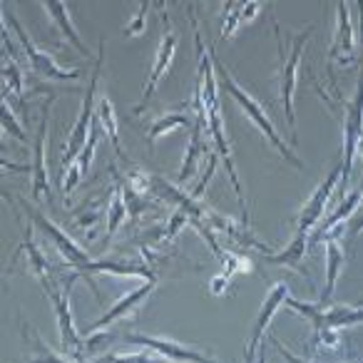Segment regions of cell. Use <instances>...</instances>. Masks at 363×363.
<instances>
[{"mask_svg":"<svg viewBox=\"0 0 363 363\" xmlns=\"http://www.w3.org/2000/svg\"><path fill=\"white\" fill-rule=\"evenodd\" d=\"M212 57H214V50H212ZM214 70H217V77H219V82H222V90H227L229 95L234 97V102H237V105L247 112V117L254 122V125H257V130L262 132V135L267 137V140L272 142V145L277 147V150L281 152V155L286 157L291 164L301 167V160H298V157L286 147V142L281 140V135L277 132V127H274L272 117L267 115V110H264L262 102H259L254 95H249V92L232 77V72L227 70V65H224V62H219L217 57H214Z\"/></svg>","mask_w":363,"mask_h":363,"instance_id":"6da1fadb","label":"cell"},{"mask_svg":"<svg viewBox=\"0 0 363 363\" xmlns=\"http://www.w3.org/2000/svg\"><path fill=\"white\" fill-rule=\"evenodd\" d=\"M102 60H105V43H100V55H97V62L92 65V75H90V85H87V92H85V102H82V110H80V115H77L75 125H72V132L65 142V150H62V157H60L62 174H65V172L72 167V162L82 155L87 140H90L92 122H95V92H97V82H100Z\"/></svg>","mask_w":363,"mask_h":363,"instance_id":"7a4b0ae2","label":"cell"},{"mask_svg":"<svg viewBox=\"0 0 363 363\" xmlns=\"http://www.w3.org/2000/svg\"><path fill=\"white\" fill-rule=\"evenodd\" d=\"M363 145V72L358 77V90L353 95V100L346 107V117H343V177H341V187L348 184L351 179V167L356 160V152Z\"/></svg>","mask_w":363,"mask_h":363,"instance_id":"3957f363","label":"cell"},{"mask_svg":"<svg viewBox=\"0 0 363 363\" xmlns=\"http://www.w3.org/2000/svg\"><path fill=\"white\" fill-rule=\"evenodd\" d=\"M18 202L23 204V209L28 212V217L33 219V224H38V227L45 232V237L50 239V244H55V249L62 254V259L67 262V267H75V269H85L87 264H92L90 254L85 252V249H80V244H75L70 237H67V232H62L60 227H57L55 222H52L48 214H43L38 207H33V204H28L26 199H18Z\"/></svg>","mask_w":363,"mask_h":363,"instance_id":"277c9868","label":"cell"},{"mask_svg":"<svg viewBox=\"0 0 363 363\" xmlns=\"http://www.w3.org/2000/svg\"><path fill=\"white\" fill-rule=\"evenodd\" d=\"M311 38V30L301 33L291 40V50L289 55H284L281 50V105L284 115H286L289 130L291 135H296V115H294V95H296V82H298V67H301V55L303 45Z\"/></svg>","mask_w":363,"mask_h":363,"instance_id":"5b68a950","label":"cell"},{"mask_svg":"<svg viewBox=\"0 0 363 363\" xmlns=\"http://www.w3.org/2000/svg\"><path fill=\"white\" fill-rule=\"evenodd\" d=\"M3 18H6V21L13 26V30H16L18 40H21L23 50H26L28 60H30V65H33V70H35V72H40V75L50 77V80H77V77L82 75V72L77 70V67H72V70H62V67L57 65V62L52 60V57L48 55V52H43L40 48H38L35 43L30 40V35H28V33L23 30V26L16 21V16H13V13L3 11Z\"/></svg>","mask_w":363,"mask_h":363,"instance_id":"8992f818","label":"cell"},{"mask_svg":"<svg viewBox=\"0 0 363 363\" xmlns=\"http://www.w3.org/2000/svg\"><path fill=\"white\" fill-rule=\"evenodd\" d=\"M341 177H343V167L336 164L331 169V174L321 182L316 187V192L308 197V202L301 207V214L296 219V234H308L318 222H321L323 212H326V204L331 202L336 187H341Z\"/></svg>","mask_w":363,"mask_h":363,"instance_id":"52a82bcc","label":"cell"},{"mask_svg":"<svg viewBox=\"0 0 363 363\" xmlns=\"http://www.w3.org/2000/svg\"><path fill=\"white\" fill-rule=\"evenodd\" d=\"M80 279V274H72L70 279L65 281V286L57 289L55 294L50 296L52 306H55V318H57V328H60V343L62 348H70L75 353V361H82V346L80 336H77V328H75V321H72V311H70V294H72V286L75 281Z\"/></svg>","mask_w":363,"mask_h":363,"instance_id":"ba28073f","label":"cell"},{"mask_svg":"<svg viewBox=\"0 0 363 363\" xmlns=\"http://www.w3.org/2000/svg\"><path fill=\"white\" fill-rule=\"evenodd\" d=\"M289 296H291V294H289V286L284 281H279V284H274V289L269 291V296L264 298V306H262V311H259L257 321H254L252 336H249L247 363H257V356H259V348H262L264 333H267L272 318L277 316V311L281 308V303H286Z\"/></svg>","mask_w":363,"mask_h":363,"instance_id":"9c48e42d","label":"cell"},{"mask_svg":"<svg viewBox=\"0 0 363 363\" xmlns=\"http://www.w3.org/2000/svg\"><path fill=\"white\" fill-rule=\"evenodd\" d=\"M125 338L130 343H140V346L160 353V356H164L167 361H172V363H219V361H214V358L204 356V353L194 351V348H187L184 343L169 341V338L147 336V333H130V336H125Z\"/></svg>","mask_w":363,"mask_h":363,"instance_id":"30bf717a","label":"cell"},{"mask_svg":"<svg viewBox=\"0 0 363 363\" xmlns=\"http://www.w3.org/2000/svg\"><path fill=\"white\" fill-rule=\"evenodd\" d=\"M48 120H50V102H45L40 117V127L35 135V155H33V199H48L50 202V177H48V162H45V140H48Z\"/></svg>","mask_w":363,"mask_h":363,"instance_id":"8fae6325","label":"cell"},{"mask_svg":"<svg viewBox=\"0 0 363 363\" xmlns=\"http://www.w3.org/2000/svg\"><path fill=\"white\" fill-rule=\"evenodd\" d=\"M207 132L212 137V142L217 145L219 155L222 160L227 162V172H229V179H232V187L237 192V199L242 204L244 214L249 217V209H247V199H244V192H242V182H239V174H237V167H234V157H232V147H229V140H227V132H224V120H222V105L212 107L207 115Z\"/></svg>","mask_w":363,"mask_h":363,"instance_id":"7c38bea8","label":"cell"},{"mask_svg":"<svg viewBox=\"0 0 363 363\" xmlns=\"http://www.w3.org/2000/svg\"><path fill=\"white\" fill-rule=\"evenodd\" d=\"M174 52H177V33L172 30V26H169V23H167L164 33H162L160 48H157L155 62H152L150 80H147L145 92H142V100H140V105L135 107V112H142V110H145L147 100H150V97L155 95V90H157V87H160V80L167 75V70H169L172 60H174Z\"/></svg>","mask_w":363,"mask_h":363,"instance_id":"4fadbf2b","label":"cell"},{"mask_svg":"<svg viewBox=\"0 0 363 363\" xmlns=\"http://www.w3.org/2000/svg\"><path fill=\"white\" fill-rule=\"evenodd\" d=\"M363 207V189H356V192H351L346 199H343L341 204L336 207V212L331 214L328 219H323L321 224H318L316 232L308 237V247H316L318 242H323V239L328 237H336L338 239V232H341V224H348L351 222V217L358 212V209Z\"/></svg>","mask_w":363,"mask_h":363,"instance_id":"5bb4252c","label":"cell"},{"mask_svg":"<svg viewBox=\"0 0 363 363\" xmlns=\"http://www.w3.org/2000/svg\"><path fill=\"white\" fill-rule=\"evenodd\" d=\"M155 286H157V281H147V284H142V286H137V289H132L127 296H122L117 303H112V308L110 311H105L100 318H97L95 323H90V326L85 328V336H90V333H97V331H105L110 323H115V321H120L122 316H127V313H132L137 306H140L142 301H145L147 296H150L152 291H155Z\"/></svg>","mask_w":363,"mask_h":363,"instance_id":"9a60e30c","label":"cell"},{"mask_svg":"<svg viewBox=\"0 0 363 363\" xmlns=\"http://www.w3.org/2000/svg\"><path fill=\"white\" fill-rule=\"evenodd\" d=\"M112 192H115V187H112L102 199H90V202H85L75 212V227L82 229V234L87 237V242H92V239L97 237V232H100L102 219H105V214L110 212Z\"/></svg>","mask_w":363,"mask_h":363,"instance_id":"2e32d148","label":"cell"},{"mask_svg":"<svg viewBox=\"0 0 363 363\" xmlns=\"http://www.w3.org/2000/svg\"><path fill=\"white\" fill-rule=\"evenodd\" d=\"M346 269V252H343L341 242L336 237H328L326 239V286L321 291V306H331V298L333 291H336V284L338 277L343 274Z\"/></svg>","mask_w":363,"mask_h":363,"instance_id":"e0dca14e","label":"cell"},{"mask_svg":"<svg viewBox=\"0 0 363 363\" xmlns=\"http://www.w3.org/2000/svg\"><path fill=\"white\" fill-rule=\"evenodd\" d=\"M306 247H308V234H296V237L291 239V244H289L284 252L279 254H267V262L274 264V267H289L294 269V272L301 274L306 281H311V274L306 272V269L301 267L303 262V254H306Z\"/></svg>","mask_w":363,"mask_h":363,"instance_id":"ac0fdd59","label":"cell"},{"mask_svg":"<svg viewBox=\"0 0 363 363\" xmlns=\"http://www.w3.org/2000/svg\"><path fill=\"white\" fill-rule=\"evenodd\" d=\"M204 127H207V125H202V122H194V125H192V137H189L187 155H184V162H182L179 174H177V182H179V184H184V182H187L189 177L197 172L199 160H204V157L209 155L207 145H204V140H202Z\"/></svg>","mask_w":363,"mask_h":363,"instance_id":"d6986e66","label":"cell"},{"mask_svg":"<svg viewBox=\"0 0 363 363\" xmlns=\"http://www.w3.org/2000/svg\"><path fill=\"white\" fill-rule=\"evenodd\" d=\"M95 272H110V274H117V277H140L145 281H157L155 272H152L147 264H125V262H92L87 264L82 272H77L80 277H87V274H95Z\"/></svg>","mask_w":363,"mask_h":363,"instance_id":"ffe728a7","label":"cell"},{"mask_svg":"<svg viewBox=\"0 0 363 363\" xmlns=\"http://www.w3.org/2000/svg\"><path fill=\"white\" fill-rule=\"evenodd\" d=\"M262 11V3H224V28L222 40L232 38L244 23L254 21L257 13Z\"/></svg>","mask_w":363,"mask_h":363,"instance_id":"44dd1931","label":"cell"},{"mask_svg":"<svg viewBox=\"0 0 363 363\" xmlns=\"http://www.w3.org/2000/svg\"><path fill=\"white\" fill-rule=\"evenodd\" d=\"M23 252H28V264H30V272L35 274L38 279H40L43 289H45L48 296H52V294L57 291V286L52 284L50 279V269H48V257L38 249L35 239H33V232L28 229L26 232V242H23Z\"/></svg>","mask_w":363,"mask_h":363,"instance_id":"7402d4cb","label":"cell"},{"mask_svg":"<svg viewBox=\"0 0 363 363\" xmlns=\"http://www.w3.org/2000/svg\"><path fill=\"white\" fill-rule=\"evenodd\" d=\"M336 11H338V33L331 48V57L341 55V62L346 65L353 57V26H351V18H348L346 3H338Z\"/></svg>","mask_w":363,"mask_h":363,"instance_id":"603a6c76","label":"cell"},{"mask_svg":"<svg viewBox=\"0 0 363 363\" xmlns=\"http://www.w3.org/2000/svg\"><path fill=\"white\" fill-rule=\"evenodd\" d=\"M45 6V11L50 13L52 23H55L57 28H60V33L67 38V40L72 43V45L77 48V52H82L85 57H90V50H87L85 45H82L80 35H77V30L72 28V21H70V13H67V6L65 3H60V0H48V3H43Z\"/></svg>","mask_w":363,"mask_h":363,"instance_id":"cb8c5ba5","label":"cell"},{"mask_svg":"<svg viewBox=\"0 0 363 363\" xmlns=\"http://www.w3.org/2000/svg\"><path fill=\"white\" fill-rule=\"evenodd\" d=\"M97 117H100L102 130H105L112 150H115L120 157H125L120 150V125H117V112H115V105L110 102V97H100V100H97Z\"/></svg>","mask_w":363,"mask_h":363,"instance_id":"d4e9b609","label":"cell"},{"mask_svg":"<svg viewBox=\"0 0 363 363\" xmlns=\"http://www.w3.org/2000/svg\"><path fill=\"white\" fill-rule=\"evenodd\" d=\"M177 127H192V122H189L187 115H179V112L157 117V120L150 125V132H147V142H150V147H155L157 142H160V137H164L167 132L177 130Z\"/></svg>","mask_w":363,"mask_h":363,"instance_id":"484cf974","label":"cell"},{"mask_svg":"<svg viewBox=\"0 0 363 363\" xmlns=\"http://www.w3.org/2000/svg\"><path fill=\"white\" fill-rule=\"evenodd\" d=\"M127 214H130V207L125 202V194H122V187L115 184V192H112V202H110V212H107V242L117 234V229L125 224Z\"/></svg>","mask_w":363,"mask_h":363,"instance_id":"4316f807","label":"cell"},{"mask_svg":"<svg viewBox=\"0 0 363 363\" xmlns=\"http://www.w3.org/2000/svg\"><path fill=\"white\" fill-rule=\"evenodd\" d=\"M3 75H6V92H13V95L23 102V75H21L18 62L8 60L6 67H3Z\"/></svg>","mask_w":363,"mask_h":363,"instance_id":"83f0119b","label":"cell"},{"mask_svg":"<svg viewBox=\"0 0 363 363\" xmlns=\"http://www.w3.org/2000/svg\"><path fill=\"white\" fill-rule=\"evenodd\" d=\"M97 363H169L164 356H150V353H132V356H122V353H115V356H105Z\"/></svg>","mask_w":363,"mask_h":363,"instance_id":"f1b7e54d","label":"cell"},{"mask_svg":"<svg viewBox=\"0 0 363 363\" xmlns=\"http://www.w3.org/2000/svg\"><path fill=\"white\" fill-rule=\"evenodd\" d=\"M0 120H3V130L11 132V135L16 137L18 142H28V135L21 130V125H18L16 115H13V110L8 107V100H3V112H0Z\"/></svg>","mask_w":363,"mask_h":363,"instance_id":"f546056e","label":"cell"},{"mask_svg":"<svg viewBox=\"0 0 363 363\" xmlns=\"http://www.w3.org/2000/svg\"><path fill=\"white\" fill-rule=\"evenodd\" d=\"M150 6H152V3H147V0H145V3H140V11H137V16L125 26L122 35L135 38V35H140V33H145V21H147V13H150Z\"/></svg>","mask_w":363,"mask_h":363,"instance_id":"4dcf8cb0","label":"cell"},{"mask_svg":"<svg viewBox=\"0 0 363 363\" xmlns=\"http://www.w3.org/2000/svg\"><path fill=\"white\" fill-rule=\"evenodd\" d=\"M214 169H217V160H214V157H209V167H207V169H204L202 179H199L197 184H194V187H192V192H189V197H192V199H197V202H199V197H202V194H204V189H207V182L212 179Z\"/></svg>","mask_w":363,"mask_h":363,"instance_id":"1f68e13d","label":"cell"},{"mask_svg":"<svg viewBox=\"0 0 363 363\" xmlns=\"http://www.w3.org/2000/svg\"><path fill=\"white\" fill-rule=\"evenodd\" d=\"M38 353H40V356L33 363H82V361H75V358H62V356H57V353H52L50 348L43 346L40 338H38Z\"/></svg>","mask_w":363,"mask_h":363,"instance_id":"d6a6232c","label":"cell"},{"mask_svg":"<svg viewBox=\"0 0 363 363\" xmlns=\"http://www.w3.org/2000/svg\"><path fill=\"white\" fill-rule=\"evenodd\" d=\"M358 232H363V209H358L348 222V237H356Z\"/></svg>","mask_w":363,"mask_h":363,"instance_id":"836d02e7","label":"cell"},{"mask_svg":"<svg viewBox=\"0 0 363 363\" xmlns=\"http://www.w3.org/2000/svg\"><path fill=\"white\" fill-rule=\"evenodd\" d=\"M257 363H267V351L259 348V356H257Z\"/></svg>","mask_w":363,"mask_h":363,"instance_id":"e575fe53","label":"cell"},{"mask_svg":"<svg viewBox=\"0 0 363 363\" xmlns=\"http://www.w3.org/2000/svg\"><path fill=\"white\" fill-rule=\"evenodd\" d=\"M358 303H361V306H363V301H358Z\"/></svg>","mask_w":363,"mask_h":363,"instance_id":"d590c367","label":"cell"}]
</instances>
